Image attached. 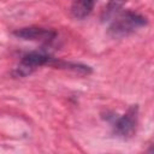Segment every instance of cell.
<instances>
[{"mask_svg": "<svg viewBox=\"0 0 154 154\" xmlns=\"http://www.w3.org/2000/svg\"><path fill=\"white\" fill-rule=\"evenodd\" d=\"M97 0H72L70 6V13L75 19L87 18L94 10V6Z\"/></svg>", "mask_w": 154, "mask_h": 154, "instance_id": "obj_5", "label": "cell"}, {"mask_svg": "<svg viewBox=\"0 0 154 154\" xmlns=\"http://www.w3.org/2000/svg\"><path fill=\"white\" fill-rule=\"evenodd\" d=\"M55 58L51 55L46 51H31L25 53L20 60L17 67L13 71V75L17 77H25L30 73H32L36 69L45 66V65H53Z\"/></svg>", "mask_w": 154, "mask_h": 154, "instance_id": "obj_2", "label": "cell"}, {"mask_svg": "<svg viewBox=\"0 0 154 154\" xmlns=\"http://www.w3.org/2000/svg\"><path fill=\"white\" fill-rule=\"evenodd\" d=\"M129 0H109L107 2V5L105 6L102 13H101V19L102 20H107L111 17H113L114 14H117L120 8L128 2Z\"/></svg>", "mask_w": 154, "mask_h": 154, "instance_id": "obj_6", "label": "cell"}, {"mask_svg": "<svg viewBox=\"0 0 154 154\" xmlns=\"http://www.w3.org/2000/svg\"><path fill=\"white\" fill-rule=\"evenodd\" d=\"M13 35L18 38L26 41H37L42 43H51L57 37V32L53 29L41 26H25L13 31Z\"/></svg>", "mask_w": 154, "mask_h": 154, "instance_id": "obj_4", "label": "cell"}, {"mask_svg": "<svg viewBox=\"0 0 154 154\" xmlns=\"http://www.w3.org/2000/svg\"><path fill=\"white\" fill-rule=\"evenodd\" d=\"M138 124V107L132 105L120 117L113 122V132L122 138H130L135 135Z\"/></svg>", "mask_w": 154, "mask_h": 154, "instance_id": "obj_3", "label": "cell"}, {"mask_svg": "<svg viewBox=\"0 0 154 154\" xmlns=\"http://www.w3.org/2000/svg\"><path fill=\"white\" fill-rule=\"evenodd\" d=\"M148 24V20L141 13L134 12V11H119L116 17L112 19L107 34L113 38H122L126 37L138 29L146 26Z\"/></svg>", "mask_w": 154, "mask_h": 154, "instance_id": "obj_1", "label": "cell"}]
</instances>
